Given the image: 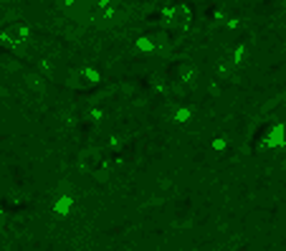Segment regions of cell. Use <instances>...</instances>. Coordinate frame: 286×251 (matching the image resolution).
Returning <instances> with one entry per match:
<instances>
[{
  "label": "cell",
  "mask_w": 286,
  "mask_h": 251,
  "mask_svg": "<svg viewBox=\"0 0 286 251\" xmlns=\"http://www.w3.org/2000/svg\"><path fill=\"white\" fill-rule=\"evenodd\" d=\"M261 145L266 150H281V147H286V125L284 122H276V125L269 127V132H266V137H263Z\"/></svg>",
  "instance_id": "4"
},
{
  "label": "cell",
  "mask_w": 286,
  "mask_h": 251,
  "mask_svg": "<svg viewBox=\"0 0 286 251\" xmlns=\"http://www.w3.org/2000/svg\"><path fill=\"white\" fill-rule=\"evenodd\" d=\"M79 76L84 79V84H99L101 82V74H99L96 69H91V66H84L81 71H79Z\"/></svg>",
  "instance_id": "7"
},
{
  "label": "cell",
  "mask_w": 286,
  "mask_h": 251,
  "mask_svg": "<svg viewBox=\"0 0 286 251\" xmlns=\"http://www.w3.org/2000/svg\"><path fill=\"white\" fill-rule=\"evenodd\" d=\"M28 41H31V28H28V23H10V26H5L3 33H0V43H5L8 48H23Z\"/></svg>",
  "instance_id": "3"
},
{
  "label": "cell",
  "mask_w": 286,
  "mask_h": 251,
  "mask_svg": "<svg viewBox=\"0 0 286 251\" xmlns=\"http://www.w3.org/2000/svg\"><path fill=\"white\" fill-rule=\"evenodd\" d=\"M79 165H81V170H86L89 175H94L96 180H107V175H109V170H107V158H104V152H101L99 147H86V150H81Z\"/></svg>",
  "instance_id": "2"
},
{
  "label": "cell",
  "mask_w": 286,
  "mask_h": 251,
  "mask_svg": "<svg viewBox=\"0 0 286 251\" xmlns=\"http://www.w3.org/2000/svg\"><path fill=\"white\" fill-rule=\"evenodd\" d=\"M210 147H213L215 152H223V150H228V137H223V134H218V137H213V142H210Z\"/></svg>",
  "instance_id": "12"
},
{
  "label": "cell",
  "mask_w": 286,
  "mask_h": 251,
  "mask_svg": "<svg viewBox=\"0 0 286 251\" xmlns=\"http://www.w3.org/2000/svg\"><path fill=\"white\" fill-rule=\"evenodd\" d=\"M26 82H28V86H33L36 91H43L46 89V82H43V76H38V74H28Z\"/></svg>",
  "instance_id": "11"
},
{
  "label": "cell",
  "mask_w": 286,
  "mask_h": 251,
  "mask_svg": "<svg viewBox=\"0 0 286 251\" xmlns=\"http://www.w3.org/2000/svg\"><path fill=\"white\" fill-rule=\"evenodd\" d=\"M195 76H198V71H195V66H193V64H182V66H180V79H182V82H195Z\"/></svg>",
  "instance_id": "9"
},
{
  "label": "cell",
  "mask_w": 286,
  "mask_h": 251,
  "mask_svg": "<svg viewBox=\"0 0 286 251\" xmlns=\"http://www.w3.org/2000/svg\"><path fill=\"white\" fill-rule=\"evenodd\" d=\"M165 43L160 36H155V33H150V36H139L137 41H134V46H137V51H142V53H155V51H160Z\"/></svg>",
  "instance_id": "6"
},
{
  "label": "cell",
  "mask_w": 286,
  "mask_h": 251,
  "mask_svg": "<svg viewBox=\"0 0 286 251\" xmlns=\"http://www.w3.org/2000/svg\"><path fill=\"white\" fill-rule=\"evenodd\" d=\"M0 218H3V206H0Z\"/></svg>",
  "instance_id": "13"
},
{
  "label": "cell",
  "mask_w": 286,
  "mask_h": 251,
  "mask_svg": "<svg viewBox=\"0 0 286 251\" xmlns=\"http://www.w3.org/2000/svg\"><path fill=\"white\" fill-rule=\"evenodd\" d=\"M74 206H76V198H74L71 193H61V196L53 201L51 210H53V216H56V218H69V216H71V210H74Z\"/></svg>",
  "instance_id": "5"
},
{
  "label": "cell",
  "mask_w": 286,
  "mask_h": 251,
  "mask_svg": "<svg viewBox=\"0 0 286 251\" xmlns=\"http://www.w3.org/2000/svg\"><path fill=\"white\" fill-rule=\"evenodd\" d=\"M58 3H64V0H58Z\"/></svg>",
  "instance_id": "14"
},
{
  "label": "cell",
  "mask_w": 286,
  "mask_h": 251,
  "mask_svg": "<svg viewBox=\"0 0 286 251\" xmlns=\"http://www.w3.org/2000/svg\"><path fill=\"white\" fill-rule=\"evenodd\" d=\"M190 120H193V109H190V107H177V109H175V122L188 125Z\"/></svg>",
  "instance_id": "8"
},
{
  "label": "cell",
  "mask_w": 286,
  "mask_h": 251,
  "mask_svg": "<svg viewBox=\"0 0 286 251\" xmlns=\"http://www.w3.org/2000/svg\"><path fill=\"white\" fill-rule=\"evenodd\" d=\"M162 23L167 26V31L172 33H185L193 23V8L185 5V3H175V5H167L162 10Z\"/></svg>",
  "instance_id": "1"
},
{
  "label": "cell",
  "mask_w": 286,
  "mask_h": 251,
  "mask_svg": "<svg viewBox=\"0 0 286 251\" xmlns=\"http://www.w3.org/2000/svg\"><path fill=\"white\" fill-rule=\"evenodd\" d=\"M228 61H231L236 69H238V66H243V61H246V46L243 43H241V46H236V51H233V56H231Z\"/></svg>",
  "instance_id": "10"
}]
</instances>
